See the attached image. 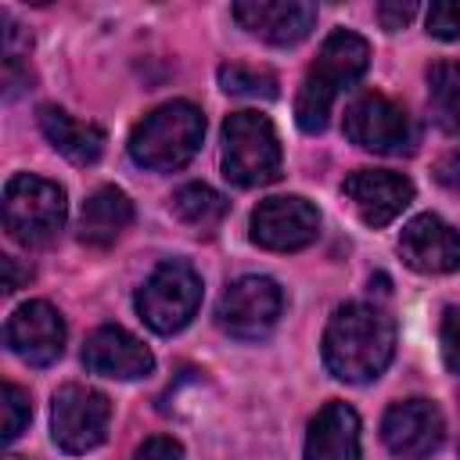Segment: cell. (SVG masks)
Masks as SVG:
<instances>
[{
  "label": "cell",
  "mask_w": 460,
  "mask_h": 460,
  "mask_svg": "<svg viewBox=\"0 0 460 460\" xmlns=\"http://www.w3.org/2000/svg\"><path fill=\"white\" fill-rule=\"evenodd\" d=\"M133 223V201L119 187H97L79 212V241L90 248H108Z\"/></svg>",
  "instance_id": "obj_19"
},
{
  "label": "cell",
  "mask_w": 460,
  "mask_h": 460,
  "mask_svg": "<svg viewBox=\"0 0 460 460\" xmlns=\"http://www.w3.org/2000/svg\"><path fill=\"white\" fill-rule=\"evenodd\" d=\"M4 270H7V280H4V291H18V262L14 259H4Z\"/></svg>",
  "instance_id": "obj_29"
},
{
  "label": "cell",
  "mask_w": 460,
  "mask_h": 460,
  "mask_svg": "<svg viewBox=\"0 0 460 460\" xmlns=\"http://www.w3.org/2000/svg\"><path fill=\"white\" fill-rule=\"evenodd\" d=\"M280 313H284V291L277 288V280L259 277V273H248V277H237L234 284H226V291L219 295V305H216L219 327L241 341L266 338L277 327Z\"/></svg>",
  "instance_id": "obj_8"
},
{
  "label": "cell",
  "mask_w": 460,
  "mask_h": 460,
  "mask_svg": "<svg viewBox=\"0 0 460 460\" xmlns=\"http://www.w3.org/2000/svg\"><path fill=\"white\" fill-rule=\"evenodd\" d=\"M29 417H32V399H29V392L7 381V385H4V431H0V438H4V442H14V438L29 428Z\"/></svg>",
  "instance_id": "obj_23"
},
{
  "label": "cell",
  "mask_w": 460,
  "mask_h": 460,
  "mask_svg": "<svg viewBox=\"0 0 460 460\" xmlns=\"http://www.w3.org/2000/svg\"><path fill=\"white\" fill-rule=\"evenodd\" d=\"M180 456H183V449H180L176 438H169V435H151V438H144V442L133 449L129 460H180Z\"/></svg>",
  "instance_id": "obj_26"
},
{
  "label": "cell",
  "mask_w": 460,
  "mask_h": 460,
  "mask_svg": "<svg viewBox=\"0 0 460 460\" xmlns=\"http://www.w3.org/2000/svg\"><path fill=\"white\" fill-rule=\"evenodd\" d=\"M381 438L395 460H424L442 446L446 417L431 399H402L388 406Z\"/></svg>",
  "instance_id": "obj_11"
},
{
  "label": "cell",
  "mask_w": 460,
  "mask_h": 460,
  "mask_svg": "<svg viewBox=\"0 0 460 460\" xmlns=\"http://www.w3.org/2000/svg\"><path fill=\"white\" fill-rule=\"evenodd\" d=\"M435 180H438L449 194H460V147L449 151V155H442V158L435 162Z\"/></svg>",
  "instance_id": "obj_28"
},
{
  "label": "cell",
  "mask_w": 460,
  "mask_h": 460,
  "mask_svg": "<svg viewBox=\"0 0 460 460\" xmlns=\"http://www.w3.org/2000/svg\"><path fill=\"white\" fill-rule=\"evenodd\" d=\"M341 129L352 144L374 155H402L413 147V122L406 108L385 93H359L341 119Z\"/></svg>",
  "instance_id": "obj_9"
},
{
  "label": "cell",
  "mask_w": 460,
  "mask_h": 460,
  "mask_svg": "<svg viewBox=\"0 0 460 460\" xmlns=\"http://www.w3.org/2000/svg\"><path fill=\"white\" fill-rule=\"evenodd\" d=\"M201 273L187 259H165L137 291V313L155 334L183 331L201 309Z\"/></svg>",
  "instance_id": "obj_6"
},
{
  "label": "cell",
  "mask_w": 460,
  "mask_h": 460,
  "mask_svg": "<svg viewBox=\"0 0 460 460\" xmlns=\"http://www.w3.org/2000/svg\"><path fill=\"white\" fill-rule=\"evenodd\" d=\"M413 14H417V4H395V0H385V4H377V18H381V25H385L388 32L402 29V25H406Z\"/></svg>",
  "instance_id": "obj_27"
},
{
  "label": "cell",
  "mask_w": 460,
  "mask_h": 460,
  "mask_svg": "<svg viewBox=\"0 0 460 460\" xmlns=\"http://www.w3.org/2000/svg\"><path fill=\"white\" fill-rule=\"evenodd\" d=\"M234 18L252 36L273 47L302 43L316 25V4L305 0H241L234 4Z\"/></svg>",
  "instance_id": "obj_13"
},
{
  "label": "cell",
  "mask_w": 460,
  "mask_h": 460,
  "mask_svg": "<svg viewBox=\"0 0 460 460\" xmlns=\"http://www.w3.org/2000/svg\"><path fill=\"white\" fill-rule=\"evenodd\" d=\"M428 32L435 40H456L460 36V4L456 0H438L428 7Z\"/></svg>",
  "instance_id": "obj_24"
},
{
  "label": "cell",
  "mask_w": 460,
  "mask_h": 460,
  "mask_svg": "<svg viewBox=\"0 0 460 460\" xmlns=\"http://www.w3.org/2000/svg\"><path fill=\"white\" fill-rule=\"evenodd\" d=\"M399 255L417 273H453L460 270V230H453L442 216L424 212L402 226Z\"/></svg>",
  "instance_id": "obj_16"
},
{
  "label": "cell",
  "mask_w": 460,
  "mask_h": 460,
  "mask_svg": "<svg viewBox=\"0 0 460 460\" xmlns=\"http://www.w3.org/2000/svg\"><path fill=\"white\" fill-rule=\"evenodd\" d=\"M320 352H323V367L338 381L345 385L377 381L395 356V323L377 305L345 302L327 320Z\"/></svg>",
  "instance_id": "obj_1"
},
{
  "label": "cell",
  "mask_w": 460,
  "mask_h": 460,
  "mask_svg": "<svg viewBox=\"0 0 460 460\" xmlns=\"http://www.w3.org/2000/svg\"><path fill=\"white\" fill-rule=\"evenodd\" d=\"M305 460H359V413L331 399L316 410L305 435Z\"/></svg>",
  "instance_id": "obj_17"
},
{
  "label": "cell",
  "mask_w": 460,
  "mask_h": 460,
  "mask_svg": "<svg viewBox=\"0 0 460 460\" xmlns=\"http://www.w3.org/2000/svg\"><path fill=\"white\" fill-rule=\"evenodd\" d=\"M428 104L431 119L460 137V61H435L428 68Z\"/></svg>",
  "instance_id": "obj_21"
},
{
  "label": "cell",
  "mask_w": 460,
  "mask_h": 460,
  "mask_svg": "<svg viewBox=\"0 0 460 460\" xmlns=\"http://www.w3.org/2000/svg\"><path fill=\"white\" fill-rule=\"evenodd\" d=\"M111 402L90 385H61L50 406V438L65 453H90L108 438Z\"/></svg>",
  "instance_id": "obj_7"
},
{
  "label": "cell",
  "mask_w": 460,
  "mask_h": 460,
  "mask_svg": "<svg viewBox=\"0 0 460 460\" xmlns=\"http://www.w3.org/2000/svg\"><path fill=\"white\" fill-rule=\"evenodd\" d=\"M205 140V115L190 101H169L144 115L129 133V158L151 172L183 169Z\"/></svg>",
  "instance_id": "obj_3"
},
{
  "label": "cell",
  "mask_w": 460,
  "mask_h": 460,
  "mask_svg": "<svg viewBox=\"0 0 460 460\" xmlns=\"http://www.w3.org/2000/svg\"><path fill=\"white\" fill-rule=\"evenodd\" d=\"M4 460H25V456H4Z\"/></svg>",
  "instance_id": "obj_30"
},
{
  "label": "cell",
  "mask_w": 460,
  "mask_h": 460,
  "mask_svg": "<svg viewBox=\"0 0 460 460\" xmlns=\"http://www.w3.org/2000/svg\"><path fill=\"white\" fill-rule=\"evenodd\" d=\"M40 129L54 144V151H61L75 165H93L104 155V129L68 115L58 104H43L40 108Z\"/></svg>",
  "instance_id": "obj_18"
},
{
  "label": "cell",
  "mask_w": 460,
  "mask_h": 460,
  "mask_svg": "<svg viewBox=\"0 0 460 460\" xmlns=\"http://www.w3.org/2000/svg\"><path fill=\"white\" fill-rule=\"evenodd\" d=\"M341 194L352 201L367 226H388L413 201V183L388 169H356L345 176Z\"/></svg>",
  "instance_id": "obj_15"
},
{
  "label": "cell",
  "mask_w": 460,
  "mask_h": 460,
  "mask_svg": "<svg viewBox=\"0 0 460 460\" xmlns=\"http://www.w3.org/2000/svg\"><path fill=\"white\" fill-rule=\"evenodd\" d=\"M284 155L273 122L259 111H234L223 122V176L234 187H266L280 180Z\"/></svg>",
  "instance_id": "obj_4"
},
{
  "label": "cell",
  "mask_w": 460,
  "mask_h": 460,
  "mask_svg": "<svg viewBox=\"0 0 460 460\" xmlns=\"http://www.w3.org/2000/svg\"><path fill=\"white\" fill-rule=\"evenodd\" d=\"M320 234V212L302 194L266 198L252 212V241L266 252H298Z\"/></svg>",
  "instance_id": "obj_10"
},
{
  "label": "cell",
  "mask_w": 460,
  "mask_h": 460,
  "mask_svg": "<svg viewBox=\"0 0 460 460\" xmlns=\"http://www.w3.org/2000/svg\"><path fill=\"white\" fill-rule=\"evenodd\" d=\"M172 212H176V219L187 223L190 230L212 234V230L226 219L230 201H226L219 190H212L208 183H183V187L172 194Z\"/></svg>",
  "instance_id": "obj_20"
},
{
  "label": "cell",
  "mask_w": 460,
  "mask_h": 460,
  "mask_svg": "<svg viewBox=\"0 0 460 460\" xmlns=\"http://www.w3.org/2000/svg\"><path fill=\"white\" fill-rule=\"evenodd\" d=\"M83 367L90 374H101V377L137 381V377H147L155 370V356L126 327L104 323V327H97L86 338V345H83Z\"/></svg>",
  "instance_id": "obj_14"
},
{
  "label": "cell",
  "mask_w": 460,
  "mask_h": 460,
  "mask_svg": "<svg viewBox=\"0 0 460 460\" xmlns=\"http://www.w3.org/2000/svg\"><path fill=\"white\" fill-rule=\"evenodd\" d=\"M438 345H442V363L460 374V305H449L438 327Z\"/></svg>",
  "instance_id": "obj_25"
},
{
  "label": "cell",
  "mask_w": 460,
  "mask_h": 460,
  "mask_svg": "<svg viewBox=\"0 0 460 460\" xmlns=\"http://www.w3.org/2000/svg\"><path fill=\"white\" fill-rule=\"evenodd\" d=\"M4 341L29 367H50L65 352V320L50 302L32 298L7 316Z\"/></svg>",
  "instance_id": "obj_12"
},
{
  "label": "cell",
  "mask_w": 460,
  "mask_h": 460,
  "mask_svg": "<svg viewBox=\"0 0 460 460\" xmlns=\"http://www.w3.org/2000/svg\"><path fill=\"white\" fill-rule=\"evenodd\" d=\"M370 65V47L363 36L349 32V29H334L316 61L309 65L302 86H298V97H295V122L305 129V133H320L327 126V115L338 101L341 90H349Z\"/></svg>",
  "instance_id": "obj_2"
},
{
  "label": "cell",
  "mask_w": 460,
  "mask_h": 460,
  "mask_svg": "<svg viewBox=\"0 0 460 460\" xmlns=\"http://www.w3.org/2000/svg\"><path fill=\"white\" fill-rule=\"evenodd\" d=\"M68 219V198L65 187L32 172H18L4 187V226L7 234L25 244L40 248L50 244Z\"/></svg>",
  "instance_id": "obj_5"
},
{
  "label": "cell",
  "mask_w": 460,
  "mask_h": 460,
  "mask_svg": "<svg viewBox=\"0 0 460 460\" xmlns=\"http://www.w3.org/2000/svg\"><path fill=\"white\" fill-rule=\"evenodd\" d=\"M219 86L234 97H255V101H273L280 93L277 75L255 65H219Z\"/></svg>",
  "instance_id": "obj_22"
}]
</instances>
